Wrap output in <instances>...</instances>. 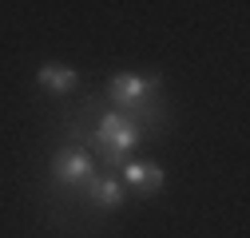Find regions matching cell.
Here are the masks:
<instances>
[{
    "mask_svg": "<svg viewBox=\"0 0 250 238\" xmlns=\"http://www.w3.org/2000/svg\"><path fill=\"white\" fill-rule=\"evenodd\" d=\"M155 96H159V79L155 76H139V72H119V76H111V83H107V99L127 115L131 111V119L139 123H147V119H155Z\"/></svg>",
    "mask_w": 250,
    "mask_h": 238,
    "instance_id": "cell-1",
    "label": "cell"
},
{
    "mask_svg": "<svg viewBox=\"0 0 250 238\" xmlns=\"http://www.w3.org/2000/svg\"><path fill=\"white\" fill-rule=\"evenodd\" d=\"M96 147H100V159L107 167H123L127 163V151L139 143V123L123 111H107L100 123H96Z\"/></svg>",
    "mask_w": 250,
    "mask_h": 238,
    "instance_id": "cell-2",
    "label": "cell"
},
{
    "mask_svg": "<svg viewBox=\"0 0 250 238\" xmlns=\"http://www.w3.org/2000/svg\"><path fill=\"white\" fill-rule=\"evenodd\" d=\"M52 178L60 187H87V178H96V159L83 147H60L52 155Z\"/></svg>",
    "mask_w": 250,
    "mask_h": 238,
    "instance_id": "cell-3",
    "label": "cell"
},
{
    "mask_svg": "<svg viewBox=\"0 0 250 238\" xmlns=\"http://www.w3.org/2000/svg\"><path fill=\"white\" fill-rule=\"evenodd\" d=\"M119 175H123V183L127 187H135L143 198L147 195H155V191H163V183H167V175H163V167H155V163H123L119 167Z\"/></svg>",
    "mask_w": 250,
    "mask_h": 238,
    "instance_id": "cell-4",
    "label": "cell"
},
{
    "mask_svg": "<svg viewBox=\"0 0 250 238\" xmlns=\"http://www.w3.org/2000/svg\"><path fill=\"white\" fill-rule=\"evenodd\" d=\"M123 198H127V191H123L119 178H111V175L87 178V202L96 211H115V206H123Z\"/></svg>",
    "mask_w": 250,
    "mask_h": 238,
    "instance_id": "cell-5",
    "label": "cell"
},
{
    "mask_svg": "<svg viewBox=\"0 0 250 238\" xmlns=\"http://www.w3.org/2000/svg\"><path fill=\"white\" fill-rule=\"evenodd\" d=\"M36 79H40V87H48L52 96H68L76 87V68H68V64H44L36 72Z\"/></svg>",
    "mask_w": 250,
    "mask_h": 238,
    "instance_id": "cell-6",
    "label": "cell"
}]
</instances>
